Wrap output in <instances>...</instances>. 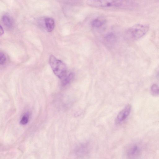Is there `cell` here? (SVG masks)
I'll return each instance as SVG.
<instances>
[{
	"instance_id": "3957f363",
	"label": "cell",
	"mask_w": 159,
	"mask_h": 159,
	"mask_svg": "<svg viewBox=\"0 0 159 159\" xmlns=\"http://www.w3.org/2000/svg\"><path fill=\"white\" fill-rule=\"evenodd\" d=\"M49 62L53 72L60 79H63L69 74L65 63L52 55L50 56Z\"/></svg>"
},
{
	"instance_id": "8fae6325",
	"label": "cell",
	"mask_w": 159,
	"mask_h": 159,
	"mask_svg": "<svg viewBox=\"0 0 159 159\" xmlns=\"http://www.w3.org/2000/svg\"><path fill=\"white\" fill-rule=\"evenodd\" d=\"M6 60V57L5 54L3 52L0 53V64L1 65L4 64Z\"/></svg>"
},
{
	"instance_id": "7c38bea8",
	"label": "cell",
	"mask_w": 159,
	"mask_h": 159,
	"mask_svg": "<svg viewBox=\"0 0 159 159\" xmlns=\"http://www.w3.org/2000/svg\"><path fill=\"white\" fill-rule=\"evenodd\" d=\"M0 33L1 36L4 33V30L1 25H0Z\"/></svg>"
},
{
	"instance_id": "9c48e42d",
	"label": "cell",
	"mask_w": 159,
	"mask_h": 159,
	"mask_svg": "<svg viewBox=\"0 0 159 159\" xmlns=\"http://www.w3.org/2000/svg\"><path fill=\"white\" fill-rule=\"evenodd\" d=\"M104 23L103 20L100 19H96L94 20L92 22V25L95 27H99L102 25Z\"/></svg>"
},
{
	"instance_id": "30bf717a",
	"label": "cell",
	"mask_w": 159,
	"mask_h": 159,
	"mask_svg": "<svg viewBox=\"0 0 159 159\" xmlns=\"http://www.w3.org/2000/svg\"><path fill=\"white\" fill-rule=\"evenodd\" d=\"M29 120V115L28 114L25 113L23 116L20 123L21 125H25L27 124Z\"/></svg>"
},
{
	"instance_id": "5b68a950",
	"label": "cell",
	"mask_w": 159,
	"mask_h": 159,
	"mask_svg": "<svg viewBox=\"0 0 159 159\" xmlns=\"http://www.w3.org/2000/svg\"><path fill=\"white\" fill-rule=\"evenodd\" d=\"M45 25L47 31L51 32L54 29L55 22L54 20L52 18L48 17L45 19Z\"/></svg>"
},
{
	"instance_id": "8992f818",
	"label": "cell",
	"mask_w": 159,
	"mask_h": 159,
	"mask_svg": "<svg viewBox=\"0 0 159 159\" xmlns=\"http://www.w3.org/2000/svg\"><path fill=\"white\" fill-rule=\"evenodd\" d=\"M2 21L4 25L7 28H11L13 26V22L11 18L7 15H3Z\"/></svg>"
},
{
	"instance_id": "7a4b0ae2",
	"label": "cell",
	"mask_w": 159,
	"mask_h": 159,
	"mask_svg": "<svg viewBox=\"0 0 159 159\" xmlns=\"http://www.w3.org/2000/svg\"><path fill=\"white\" fill-rule=\"evenodd\" d=\"M149 26L145 24H138L129 28L125 33V37L131 40H137L143 37L148 31Z\"/></svg>"
},
{
	"instance_id": "277c9868",
	"label": "cell",
	"mask_w": 159,
	"mask_h": 159,
	"mask_svg": "<svg viewBox=\"0 0 159 159\" xmlns=\"http://www.w3.org/2000/svg\"><path fill=\"white\" fill-rule=\"evenodd\" d=\"M131 110V106L128 104L118 114L116 122L117 124L121 123L125 120L129 116Z\"/></svg>"
},
{
	"instance_id": "52a82bcc",
	"label": "cell",
	"mask_w": 159,
	"mask_h": 159,
	"mask_svg": "<svg viewBox=\"0 0 159 159\" xmlns=\"http://www.w3.org/2000/svg\"><path fill=\"white\" fill-rule=\"evenodd\" d=\"M152 94L154 96H157L159 95V87L157 84L152 85L150 89Z\"/></svg>"
},
{
	"instance_id": "ba28073f",
	"label": "cell",
	"mask_w": 159,
	"mask_h": 159,
	"mask_svg": "<svg viewBox=\"0 0 159 159\" xmlns=\"http://www.w3.org/2000/svg\"><path fill=\"white\" fill-rule=\"evenodd\" d=\"M74 75L72 73H69L68 75L62 80V83L64 85L69 84L74 78Z\"/></svg>"
},
{
	"instance_id": "6da1fadb",
	"label": "cell",
	"mask_w": 159,
	"mask_h": 159,
	"mask_svg": "<svg viewBox=\"0 0 159 159\" xmlns=\"http://www.w3.org/2000/svg\"><path fill=\"white\" fill-rule=\"evenodd\" d=\"M88 5L97 7H115L131 9L134 7L136 4L131 1L123 0H88Z\"/></svg>"
}]
</instances>
